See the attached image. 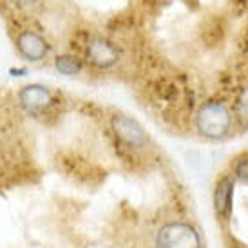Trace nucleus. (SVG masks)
<instances>
[{"mask_svg": "<svg viewBox=\"0 0 248 248\" xmlns=\"http://www.w3.org/2000/svg\"><path fill=\"white\" fill-rule=\"evenodd\" d=\"M55 65L56 73H60L63 76H76L80 75L83 69V62L75 55H69V53H63V55L55 56Z\"/></svg>", "mask_w": 248, "mask_h": 248, "instance_id": "9", "label": "nucleus"}, {"mask_svg": "<svg viewBox=\"0 0 248 248\" xmlns=\"http://www.w3.org/2000/svg\"><path fill=\"white\" fill-rule=\"evenodd\" d=\"M154 248H203L200 230L188 221H169L154 237Z\"/></svg>", "mask_w": 248, "mask_h": 248, "instance_id": "2", "label": "nucleus"}, {"mask_svg": "<svg viewBox=\"0 0 248 248\" xmlns=\"http://www.w3.org/2000/svg\"><path fill=\"white\" fill-rule=\"evenodd\" d=\"M228 248H247V247H245V245H239V243H232Z\"/></svg>", "mask_w": 248, "mask_h": 248, "instance_id": "11", "label": "nucleus"}, {"mask_svg": "<svg viewBox=\"0 0 248 248\" xmlns=\"http://www.w3.org/2000/svg\"><path fill=\"white\" fill-rule=\"evenodd\" d=\"M16 100H18V105L29 114H42L55 102L53 93L49 91V87L42 85V83L22 85L16 93Z\"/></svg>", "mask_w": 248, "mask_h": 248, "instance_id": "6", "label": "nucleus"}, {"mask_svg": "<svg viewBox=\"0 0 248 248\" xmlns=\"http://www.w3.org/2000/svg\"><path fill=\"white\" fill-rule=\"evenodd\" d=\"M232 176L237 181H248V154L237 156L232 163Z\"/></svg>", "mask_w": 248, "mask_h": 248, "instance_id": "10", "label": "nucleus"}, {"mask_svg": "<svg viewBox=\"0 0 248 248\" xmlns=\"http://www.w3.org/2000/svg\"><path fill=\"white\" fill-rule=\"evenodd\" d=\"M194 129L201 138L221 141L235 129L232 105L223 98H210L198 107L194 114Z\"/></svg>", "mask_w": 248, "mask_h": 248, "instance_id": "1", "label": "nucleus"}, {"mask_svg": "<svg viewBox=\"0 0 248 248\" xmlns=\"http://www.w3.org/2000/svg\"><path fill=\"white\" fill-rule=\"evenodd\" d=\"M232 110H234L235 127L241 131L248 129V85H243L237 91L234 104H232Z\"/></svg>", "mask_w": 248, "mask_h": 248, "instance_id": "8", "label": "nucleus"}, {"mask_svg": "<svg viewBox=\"0 0 248 248\" xmlns=\"http://www.w3.org/2000/svg\"><path fill=\"white\" fill-rule=\"evenodd\" d=\"M234 190H235V179L230 174H223L217 178L214 185L212 203L214 212L221 221H230L232 212H234Z\"/></svg>", "mask_w": 248, "mask_h": 248, "instance_id": "7", "label": "nucleus"}, {"mask_svg": "<svg viewBox=\"0 0 248 248\" xmlns=\"http://www.w3.org/2000/svg\"><path fill=\"white\" fill-rule=\"evenodd\" d=\"M15 47L22 60L29 63L42 62L51 53V44L47 42V38L29 28L18 31V35L15 38Z\"/></svg>", "mask_w": 248, "mask_h": 248, "instance_id": "5", "label": "nucleus"}, {"mask_svg": "<svg viewBox=\"0 0 248 248\" xmlns=\"http://www.w3.org/2000/svg\"><path fill=\"white\" fill-rule=\"evenodd\" d=\"M122 58L120 49L105 36H93L89 38L85 51H83V60L89 63L91 67L100 71L112 69Z\"/></svg>", "mask_w": 248, "mask_h": 248, "instance_id": "4", "label": "nucleus"}, {"mask_svg": "<svg viewBox=\"0 0 248 248\" xmlns=\"http://www.w3.org/2000/svg\"><path fill=\"white\" fill-rule=\"evenodd\" d=\"M110 131L120 143L132 151H141L151 143L143 125L125 112H114L110 116Z\"/></svg>", "mask_w": 248, "mask_h": 248, "instance_id": "3", "label": "nucleus"}]
</instances>
